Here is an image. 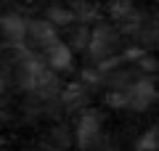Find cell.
Returning a JSON list of instances; mask_svg holds the SVG:
<instances>
[{
  "mask_svg": "<svg viewBox=\"0 0 159 151\" xmlns=\"http://www.w3.org/2000/svg\"><path fill=\"white\" fill-rule=\"evenodd\" d=\"M45 61L51 69H66L69 61H72V56H69V48L64 43H58V37L53 40V43L45 45Z\"/></svg>",
  "mask_w": 159,
  "mask_h": 151,
  "instance_id": "1",
  "label": "cell"
},
{
  "mask_svg": "<svg viewBox=\"0 0 159 151\" xmlns=\"http://www.w3.org/2000/svg\"><path fill=\"white\" fill-rule=\"evenodd\" d=\"M3 27H6V34H8L11 40H24V37H27L29 24H24L21 19H6V21H3Z\"/></svg>",
  "mask_w": 159,
  "mask_h": 151,
  "instance_id": "3",
  "label": "cell"
},
{
  "mask_svg": "<svg viewBox=\"0 0 159 151\" xmlns=\"http://www.w3.org/2000/svg\"><path fill=\"white\" fill-rule=\"evenodd\" d=\"M77 135H80V143L82 146H90L93 140H96V135H98V117L96 114H88V117H82V122H80V127H77Z\"/></svg>",
  "mask_w": 159,
  "mask_h": 151,
  "instance_id": "2",
  "label": "cell"
}]
</instances>
